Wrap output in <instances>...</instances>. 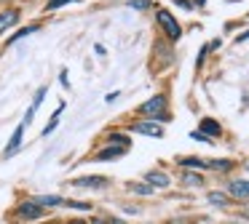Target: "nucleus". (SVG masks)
Returning a JSON list of instances; mask_svg holds the SVG:
<instances>
[{
    "instance_id": "obj_10",
    "label": "nucleus",
    "mask_w": 249,
    "mask_h": 224,
    "mask_svg": "<svg viewBox=\"0 0 249 224\" xmlns=\"http://www.w3.org/2000/svg\"><path fill=\"white\" fill-rule=\"evenodd\" d=\"M19 21V8H6L0 11V35L8 30V27H14Z\"/></svg>"
},
{
    "instance_id": "obj_18",
    "label": "nucleus",
    "mask_w": 249,
    "mask_h": 224,
    "mask_svg": "<svg viewBox=\"0 0 249 224\" xmlns=\"http://www.w3.org/2000/svg\"><path fill=\"white\" fill-rule=\"evenodd\" d=\"M206 168H214V171H220V174H225V171L233 168V163L231 160H206Z\"/></svg>"
},
{
    "instance_id": "obj_15",
    "label": "nucleus",
    "mask_w": 249,
    "mask_h": 224,
    "mask_svg": "<svg viewBox=\"0 0 249 224\" xmlns=\"http://www.w3.org/2000/svg\"><path fill=\"white\" fill-rule=\"evenodd\" d=\"M65 107H67V104H65V101H62V104H59V107H56V110H54V115L49 117V126L43 128V136H51V133L56 131V123H59L62 112H65Z\"/></svg>"
},
{
    "instance_id": "obj_9",
    "label": "nucleus",
    "mask_w": 249,
    "mask_h": 224,
    "mask_svg": "<svg viewBox=\"0 0 249 224\" xmlns=\"http://www.w3.org/2000/svg\"><path fill=\"white\" fill-rule=\"evenodd\" d=\"M228 192H231V197H236V200H247L249 197V181L244 179H236L228 184Z\"/></svg>"
},
{
    "instance_id": "obj_22",
    "label": "nucleus",
    "mask_w": 249,
    "mask_h": 224,
    "mask_svg": "<svg viewBox=\"0 0 249 224\" xmlns=\"http://www.w3.org/2000/svg\"><path fill=\"white\" fill-rule=\"evenodd\" d=\"M40 30V24H33V27H24V30H19L17 32V35H14L11 37V40H8V43H19V40H22V37H27V35H33V32H38Z\"/></svg>"
},
{
    "instance_id": "obj_11",
    "label": "nucleus",
    "mask_w": 249,
    "mask_h": 224,
    "mask_svg": "<svg viewBox=\"0 0 249 224\" xmlns=\"http://www.w3.org/2000/svg\"><path fill=\"white\" fill-rule=\"evenodd\" d=\"M126 152H129L126 147H115V144H110V147H105L102 152L97 155V160H105V163H110V160H118V158H124Z\"/></svg>"
},
{
    "instance_id": "obj_25",
    "label": "nucleus",
    "mask_w": 249,
    "mask_h": 224,
    "mask_svg": "<svg viewBox=\"0 0 249 224\" xmlns=\"http://www.w3.org/2000/svg\"><path fill=\"white\" fill-rule=\"evenodd\" d=\"M89 224H107V219H102V216H91V219H89Z\"/></svg>"
},
{
    "instance_id": "obj_30",
    "label": "nucleus",
    "mask_w": 249,
    "mask_h": 224,
    "mask_svg": "<svg viewBox=\"0 0 249 224\" xmlns=\"http://www.w3.org/2000/svg\"><path fill=\"white\" fill-rule=\"evenodd\" d=\"M196 3H198V5H204V3H206V0H196Z\"/></svg>"
},
{
    "instance_id": "obj_8",
    "label": "nucleus",
    "mask_w": 249,
    "mask_h": 224,
    "mask_svg": "<svg viewBox=\"0 0 249 224\" xmlns=\"http://www.w3.org/2000/svg\"><path fill=\"white\" fill-rule=\"evenodd\" d=\"M142 181H145V184H150L153 190H156V187H169L172 184V179H169L166 174H163V171H145V174H142Z\"/></svg>"
},
{
    "instance_id": "obj_4",
    "label": "nucleus",
    "mask_w": 249,
    "mask_h": 224,
    "mask_svg": "<svg viewBox=\"0 0 249 224\" xmlns=\"http://www.w3.org/2000/svg\"><path fill=\"white\" fill-rule=\"evenodd\" d=\"M70 187H75V190H105V187H110V179L107 176H75V179H70Z\"/></svg>"
},
{
    "instance_id": "obj_20",
    "label": "nucleus",
    "mask_w": 249,
    "mask_h": 224,
    "mask_svg": "<svg viewBox=\"0 0 249 224\" xmlns=\"http://www.w3.org/2000/svg\"><path fill=\"white\" fill-rule=\"evenodd\" d=\"M65 208H72V211H91V203H86V200H65Z\"/></svg>"
},
{
    "instance_id": "obj_3",
    "label": "nucleus",
    "mask_w": 249,
    "mask_h": 224,
    "mask_svg": "<svg viewBox=\"0 0 249 224\" xmlns=\"http://www.w3.org/2000/svg\"><path fill=\"white\" fill-rule=\"evenodd\" d=\"M156 19H158V24H161V30L166 32V37H169V40H179V37H182V30H179L177 19H174V16L169 14L166 8H158Z\"/></svg>"
},
{
    "instance_id": "obj_24",
    "label": "nucleus",
    "mask_w": 249,
    "mask_h": 224,
    "mask_svg": "<svg viewBox=\"0 0 249 224\" xmlns=\"http://www.w3.org/2000/svg\"><path fill=\"white\" fill-rule=\"evenodd\" d=\"M150 0H131V3H129V8H134V11H147V8H150Z\"/></svg>"
},
{
    "instance_id": "obj_6",
    "label": "nucleus",
    "mask_w": 249,
    "mask_h": 224,
    "mask_svg": "<svg viewBox=\"0 0 249 224\" xmlns=\"http://www.w3.org/2000/svg\"><path fill=\"white\" fill-rule=\"evenodd\" d=\"M35 200L40 203V206L46 208V211H51V208H62L65 206V197L59 195V192H38V195H33Z\"/></svg>"
},
{
    "instance_id": "obj_14",
    "label": "nucleus",
    "mask_w": 249,
    "mask_h": 224,
    "mask_svg": "<svg viewBox=\"0 0 249 224\" xmlns=\"http://www.w3.org/2000/svg\"><path fill=\"white\" fill-rule=\"evenodd\" d=\"M46 94H49V91H46V88H40L38 94H35V99H33V107H30V110H27V115H24V126H30V120H33V117H35V112H38L40 101L46 99Z\"/></svg>"
},
{
    "instance_id": "obj_19",
    "label": "nucleus",
    "mask_w": 249,
    "mask_h": 224,
    "mask_svg": "<svg viewBox=\"0 0 249 224\" xmlns=\"http://www.w3.org/2000/svg\"><path fill=\"white\" fill-rule=\"evenodd\" d=\"M107 142H110V144H115V147H126V149L131 147V142H129V136H126V133H110Z\"/></svg>"
},
{
    "instance_id": "obj_23",
    "label": "nucleus",
    "mask_w": 249,
    "mask_h": 224,
    "mask_svg": "<svg viewBox=\"0 0 249 224\" xmlns=\"http://www.w3.org/2000/svg\"><path fill=\"white\" fill-rule=\"evenodd\" d=\"M70 3H78V0H49V3H46V11H56V8L70 5Z\"/></svg>"
},
{
    "instance_id": "obj_13",
    "label": "nucleus",
    "mask_w": 249,
    "mask_h": 224,
    "mask_svg": "<svg viewBox=\"0 0 249 224\" xmlns=\"http://www.w3.org/2000/svg\"><path fill=\"white\" fill-rule=\"evenodd\" d=\"M126 190L134 192V195H142V197H147V195H153V192H156L150 184H145V181H126Z\"/></svg>"
},
{
    "instance_id": "obj_31",
    "label": "nucleus",
    "mask_w": 249,
    "mask_h": 224,
    "mask_svg": "<svg viewBox=\"0 0 249 224\" xmlns=\"http://www.w3.org/2000/svg\"><path fill=\"white\" fill-rule=\"evenodd\" d=\"M244 219H249V211H244Z\"/></svg>"
},
{
    "instance_id": "obj_28",
    "label": "nucleus",
    "mask_w": 249,
    "mask_h": 224,
    "mask_svg": "<svg viewBox=\"0 0 249 224\" xmlns=\"http://www.w3.org/2000/svg\"><path fill=\"white\" fill-rule=\"evenodd\" d=\"M65 224H89V222H86V219H67Z\"/></svg>"
},
{
    "instance_id": "obj_21",
    "label": "nucleus",
    "mask_w": 249,
    "mask_h": 224,
    "mask_svg": "<svg viewBox=\"0 0 249 224\" xmlns=\"http://www.w3.org/2000/svg\"><path fill=\"white\" fill-rule=\"evenodd\" d=\"M206 200H209L212 206H228V203H231V197L222 195V192H209V195H206Z\"/></svg>"
},
{
    "instance_id": "obj_7",
    "label": "nucleus",
    "mask_w": 249,
    "mask_h": 224,
    "mask_svg": "<svg viewBox=\"0 0 249 224\" xmlns=\"http://www.w3.org/2000/svg\"><path fill=\"white\" fill-rule=\"evenodd\" d=\"M24 128H27V126L22 123V126H19L17 131H14V136L8 139L6 149H3V158H6V160H8V158H14V155L19 152V147H22V142H24Z\"/></svg>"
},
{
    "instance_id": "obj_1",
    "label": "nucleus",
    "mask_w": 249,
    "mask_h": 224,
    "mask_svg": "<svg viewBox=\"0 0 249 224\" xmlns=\"http://www.w3.org/2000/svg\"><path fill=\"white\" fill-rule=\"evenodd\" d=\"M14 213H17L22 222H40V219L49 216V211H46L35 197H24V200H19L17 208H14Z\"/></svg>"
},
{
    "instance_id": "obj_5",
    "label": "nucleus",
    "mask_w": 249,
    "mask_h": 224,
    "mask_svg": "<svg viewBox=\"0 0 249 224\" xmlns=\"http://www.w3.org/2000/svg\"><path fill=\"white\" fill-rule=\"evenodd\" d=\"M129 128L134 133H145V136H156V139L163 136V128H161L158 120H140V123H131Z\"/></svg>"
},
{
    "instance_id": "obj_16",
    "label": "nucleus",
    "mask_w": 249,
    "mask_h": 224,
    "mask_svg": "<svg viewBox=\"0 0 249 224\" xmlns=\"http://www.w3.org/2000/svg\"><path fill=\"white\" fill-rule=\"evenodd\" d=\"M182 184H188V187H201V184H204V176H201V174H193V171H185V174H182Z\"/></svg>"
},
{
    "instance_id": "obj_26",
    "label": "nucleus",
    "mask_w": 249,
    "mask_h": 224,
    "mask_svg": "<svg viewBox=\"0 0 249 224\" xmlns=\"http://www.w3.org/2000/svg\"><path fill=\"white\" fill-rule=\"evenodd\" d=\"M247 40H249V30H247V32H241V35L236 37V43H247Z\"/></svg>"
},
{
    "instance_id": "obj_2",
    "label": "nucleus",
    "mask_w": 249,
    "mask_h": 224,
    "mask_svg": "<svg viewBox=\"0 0 249 224\" xmlns=\"http://www.w3.org/2000/svg\"><path fill=\"white\" fill-rule=\"evenodd\" d=\"M140 115H145L147 120H156L158 117V123H163V120H169V112H166V96L163 94H158V96H153V99H147L145 104L140 107Z\"/></svg>"
},
{
    "instance_id": "obj_27",
    "label": "nucleus",
    "mask_w": 249,
    "mask_h": 224,
    "mask_svg": "<svg viewBox=\"0 0 249 224\" xmlns=\"http://www.w3.org/2000/svg\"><path fill=\"white\" fill-rule=\"evenodd\" d=\"M174 3H177V5H182V8H188V11L193 8V3H188V0H174Z\"/></svg>"
},
{
    "instance_id": "obj_17",
    "label": "nucleus",
    "mask_w": 249,
    "mask_h": 224,
    "mask_svg": "<svg viewBox=\"0 0 249 224\" xmlns=\"http://www.w3.org/2000/svg\"><path fill=\"white\" fill-rule=\"evenodd\" d=\"M179 165H182V168H206V160H201V158H179L177 160Z\"/></svg>"
},
{
    "instance_id": "obj_29",
    "label": "nucleus",
    "mask_w": 249,
    "mask_h": 224,
    "mask_svg": "<svg viewBox=\"0 0 249 224\" xmlns=\"http://www.w3.org/2000/svg\"><path fill=\"white\" fill-rule=\"evenodd\" d=\"M107 224H126V222H124V219H118V216H110Z\"/></svg>"
},
{
    "instance_id": "obj_12",
    "label": "nucleus",
    "mask_w": 249,
    "mask_h": 224,
    "mask_svg": "<svg viewBox=\"0 0 249 224\" xmlns=\"http://www.w3.org/2000/svg\"><path fill=\"white\" fill-rule=\"evenodd\" d=\"M198 128H201V133H204V136H209V139H214V136H220V133H222L220 123L212 120V117H204V120L198 123Z\"/></svg>"
}]
</instances>
